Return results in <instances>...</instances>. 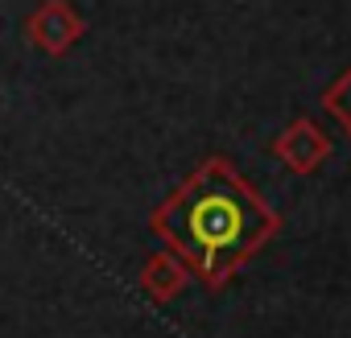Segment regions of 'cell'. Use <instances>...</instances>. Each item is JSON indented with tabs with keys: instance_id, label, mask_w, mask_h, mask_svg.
<instances>
[{
	"instance_id": "obj_1",
	"label": "cell",
	"mask_w": 351,
	"mask_h": 338,
	"mask_svg": "<svg viewBox=\"0 0 351 338\" xmlns=\"http://www.w3.org/2000/svg\"><path fill=\"white\" fill-rule=\"evenodd\" d=\"M149 235L178 256L203 289L219 293L281 235V215L228 157H207L149 211Z\"/></svg>"
},
{
	"instance_id": "obj_2",
	"label": "cell",
	"mask_w": 351,
	"mask_h": 338,
	"mask_svg": "<svg viewBox=\"0 0 351 338\" xmlns=\"http://www.w3.org/2000/svg\"><path fill=\"white\" fill-rule=\"evenodd\" d=\"M83 34H87V21L71 0H42V5L25 17V38L46 58L71 54V46L83 42Z\"/></svg>"
},
{
	"instance_id": "obj_3",
	"label": "cell",
	"mask_w": 351,
	"mask_h": 338,
	"mask_svg": "<svg viewBox=\"0 0 351 338\" xmlns=\"http://www.w3.org/2000/svg\"><path fill=\"white\" fill-rule=\"evenodd\" d=\"M330 136L314 124V120H293V124H285L277 136H273V157L289 169V174H298V178H306V174H318L322 169V161L330 157Z\"/></svg>"
},
{
	"instance_id": "obj_4",
	"label": "cell",
	"mask_w": 351,
	"mask_h": 338,
	"mask_svg": "<svg viewBox=\"0 0 351 338\" xmlns=\"http://www.w3.org/2000/svg\"><path fill=\"white\" fill-rule=\"evenodd\" d=\"M195 281V272L173 256V252H153L145 264H141V276H136V285H141V293L153 301V305H169L173 297H182L186 293V285Z\"/></svg>"
},
{
	"instance_id": "obj_5",
	"label": "cell",
	"mask_w": 351,
	"mask_h": 338,
	"mask_svg": "<svg viewBox=\"0 0 351 338\" xmlns=\"http://www.w3.org/2000/svg\"><path fill=\"white\" fill-rule=\"evenodd\" d=\"M322 112H326L335 124H343V128L351 132V66L322 91Z\"/></svg>"
},
{
	"instance_id": "obj_6",
	"label": "cell",
	"mask_w": 351,
	"mask_h": 338,
	"mask_svg": "<svg viewBox=\"0 0 351 338\" xmlns=\"http://www.w3.org/2000/svg\"><path fill=\"white\" fill-rule=\"evenodd\" d=\"M347 136H351V132H347Z\"/></svg>"
}]
</instances>
